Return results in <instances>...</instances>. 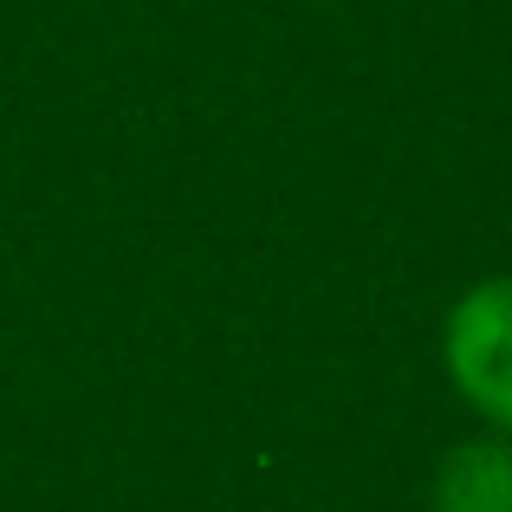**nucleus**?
I'll use <instances>...</instances> for the list:
<instances>
[{"instance_id": "f257e3e1", "label": "nucleus", "mask_w": 512, "mask_h": 512, "mask_svg": "<svg viewBox=\"0 0 512 512\" xmlns=\"http://www.w3.org/2000/svg\"><path fill=\"white\" fill-rule=\"evenodd\" d=\"M441 370L493 435H512V273L480 279L448 305Z\"/></svg>"}, {"instance_id": "f03ea898", "label": "nucleus", "mask_w": 512, "mask_h": 512, "mask_svg": "<svg viewBox=\"0 0 512 512\" xmlns=\"http://www.w3.org/2000/svg\"><path fill=\"white\" fill-rule=\"evenodd\" d=\"M428 512H512V435L454 441L435 467Z\"/></svg>"}]
</instances>
